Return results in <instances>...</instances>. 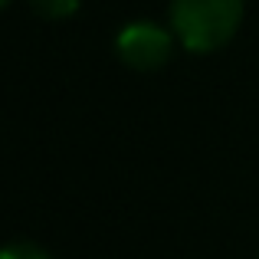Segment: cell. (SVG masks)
Instances as JSON below:
<instances>
[{
    "label": "cell",
    "mask_w": 259,
    "mask_h": 259,
    "mask_svg": "<svg viewBox=\"0 0 259 259\" xmlns=\"http://www.w3.org/2000/svg\"><path fill=\"white\" fill-rule=\"evenodd\" d=\"M246 17V0H171L167 26L194 56H210L233 43Z\"/></svg>",
    "instance_id": "1"
},
{
    "label": "cell",
    "mask_w": 259,
    "mask_h": 259,
    "mask_svg": "<svg viewBox=\"0 0 259 259\" xmlns=\"http://www.w3.org/2000/svg\"><path fill=\"white\" fill-rule=\"evenodd\" d=\"M177 46L181 43L171 26L154 20H132L115 33V56L135 72H158L161 66L171 63Z\"/></svg>",
    "instance_id": "2"
},
{
    "label": "cell",
    "mask_w": 259,
    "mask_h": 259,
    "mask_svg": "<svg viewBox=\"0 0 259 259\" xmlns=\"http://www.w3.org/2000/svg\"><path fill=\"white\" fill-rule=\"evenodd\" d=\"M30 7L43 20H69L72 13H79L82 0H30Z\"/></svg>",
    "instance_id": "3"
},
{
    "label": "cell",
    "mask_w": 259,
    "mask_h": 259,
    "mask_svg": "<svg viewBox=\"0 0 259 259\" xmlns=\"http://www.w3.org/2000/svg\"><path fill=\"white\" fill-rule=\"evenodd\" d=\"M0 259H53V256L46 253L39 243H33V240H13V243L4 246Z\"/></svg>",
    "instance_id": "4"
},
{
    "label": "cell",
    "mask_w": 259,
    "mask_h": 259,
    "mask_svg": "<svg viewBox=\"0 0 259 259\" xmlns=\"http://www.w3.org/2000/svg\"><path fill=\"white\" fill-rule=\"evenodd\" d=\"M0 4H4V7H7V4H10V0H0Z\"/></svg>",
    "instance_id": "5"
}]
</instances>
